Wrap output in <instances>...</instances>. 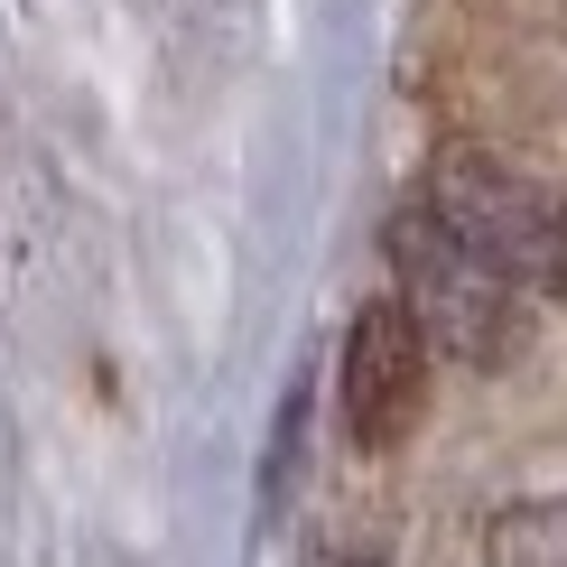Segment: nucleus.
<instances>
[{
  "instance_id": "f257e3e1",
  "label": "nucleus",
  "mask_w": 567,
  "mask_h": 567,
  "mask_svg": "<svg viewBox=\"0 0 567 567\" xmlns=\"http://www.w3.org/2000/svg\"><path fill=\"white\" fill-rule=\"evenodd\" d=\"M382 251H391V279H400L391 298L419 317L429 353H446V363H465V372H503L512 353L530 344L522 289H512L475 243H456L429 205H400L382 224Z\"/></svg>"
},
{
  "instance_id": "f03ea898",
  "label": "nucleus",
  "mask_w": 567,
  "mask_h": 567,
  "mask_svg": "<svg viewBox=\"0 0 567 567\" xmlns=\"http://www.w3.org/2000/svg\"><path fill=\"white\" fill-rule=\"evenodd\" d=\"M419 205H429L456 243H475L522 298L567 307V196L558 186L522 177L512 158H493V150H446L429 168V196Z\"/></svg>"
},
{
  "instance_id": "7ed1b4c3",
  "label": "nucleus",
  "mask_w": 567,
  "mask_h": 567,
  "mask_svg": "<svg viewBox=\"0 0 567 567\" xmlns=\"http://www.w3.org/2000/svg\"><path fill=\"white\" fill-rule=\"evenodd\" d=\"M429 336L400 298H363L344 326V363H336V400H344V437L363 456H391L400 437L429 419Z\"/></svg>"
},
{
  "instance_id": "20e7f679",
  "label": "nucleus",
  "mask_w": 567,
  "mask_h": 567,
  "mask_svg": "<svg viewBox=\"0 0 567 567\" xmlns=\"http://www.w3.org/2000/svg\"><path fill=\"white\" fill-rule=\"evenodd\" d=\"M484 567H567V493H539V503L493 512Z\"/></svg>"
},
{
  "instance_id": "39448f33",
  "label": "nucleus",
  "mask_w": 567,
  "mask_h": 567,
  "mask_svg": "<svg viewBox=\"0 0 567 567\" xmlns=\"http://www.w3.org/2000/svg\"><path fill=\"white\" fill-rule=\"evenodd\" d=\"M298 429H307V382L279 400V429H270V484H261L270 512H279V493H289V475H298Z\"/></svg>"
},
{
  "instance_id": "423d86ee",
  "label": "nucleus",
  "mask_w": 567,
  "mask_h": 567,
  "mask_svg": "<svg viewBox=\"0 0 567 567\" xmlns=\"http://www.w3.org/2000/svg\"><path fill=\"white\" fill-rule=\"evenodd\" d=\"M353 567H391V558H353Z\"/></svg>"
}]
</instances>
